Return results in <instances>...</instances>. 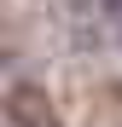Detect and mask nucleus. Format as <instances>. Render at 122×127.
I'll return each mask as SVG.
<instances>
[{"label":"nucleus","instance_id":"obj_1","mask_svg":"<svg viewBox=\"0 0 122 127\" xmlns=\"http://www.w3.org/2000/svg\"><path fill=\"white\" fill-rule=\"evenodd\" d=\"M6 116H12V127H64L41 87H12L6 93Z\"/></svg>","mask_w":122,"mask_h":127},{"label":"nucleus","instance_id":"obj_2","mask_svg":"<svg viewBox=\"0 0 122 127\" xmlns=\"http://www.w3.org/2000/svg\"><path fill=\"white\" fill-rule=\"evenodd\" d=\"M105 12H111V23H116V35H122V0H105Z\"/></svg>","mask_w":122,"mask_h":127}]
</instances>
